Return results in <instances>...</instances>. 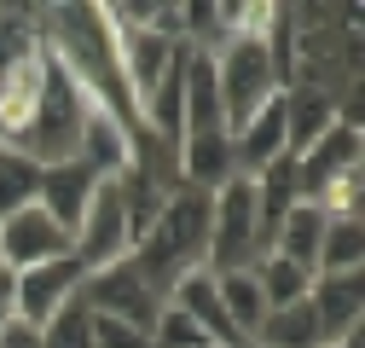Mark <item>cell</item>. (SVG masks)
<instances>
[{
	"mask_svg": "<svg viewBox=\"0 0 365 348\" xmlns=\"http://www.w3.org/2000/svg\"><path fill=\"white\" fill-rule=\"evenodd\" d=\"M116 186V198H122V221H128V244H140L151 227H157V215H163V203H168V192L163 186H151L140 168H128L122 180H110Z\"/></svg>",
	"mask_w": 365,
	"mask_h": 348,
	"instance_id": "obj_20",
	"label": "cell"
},
{
	"mask_svg": "<svg viewBox=\"0 0 365 348\" xmlns=\"http://www.w3.org/2000/svg\"><path fill=\"white\" fill-rule=\"evenodd\" d=\"M0 157H6V145H0Z\"/></svg>",
	"mask_w": 365,
	"mask_h": 348,
	"instance_id": "obj_29",
	"label": "cell"
},
{
	"mask_svg": "<svg viewBox=\"0 0 365 348\" xmlns=\"http://www.w3.org/2000/svg\"><path fill=\"white\" fill-rule=\"evenodd\" d=\"M81 302H87V314H93V319H122V325H140V331H151L157 314H163V296L140 279L133 261H110V267L87 273Z\"/></svg>",
	"mask_w": 365,
	"mask_h": 348,
	"instance_id": "obj_5",
	"label": "cell"
},
{
	"mask_svg": "<svg viewBox=\"0 0 365 348\" xmlns=\"http://www.w3.org/2000/svg\"><path fill=\"white\" fill-rule=\"evenodd\" d=\"M87 285V267L76 255H53V261H41V267H24L18 273V319L24 325H47L64 302H76Z\"/></svg>",
	"mask_w": 365,
	"mask_h": 348,
	"instance_id": "obj_8",
	"label": "cell"
},
{
	"mask_svg": "<svg viewBox=\"0 0 365 348\" xmlns=\"http://www.w3.org/2000/svg\"><path fill=\"white\" fill-rule=\"evenodd\" d=\"M250 273H255V285H261V296H267V308H290V302H307V290H313V273L296 267V261H284V255H261Z\"/></svg>",
	"mask_w": 365,
	"mask_h": 348,
	"instance_id": "obj_21",
	"label": "cell"
},
{
	"mask_svg": "<svg viewBox=\"0 0 365 348\" xmlns=\"http://www.w3.org/2000/svg\"><path fill=\"white\" fill-rule=\"evenodd\" d=\"M12 319H18V273L0 267V331H6Z\"/></svg>",
	"mask_w": 365,
	"mask_h": 348,
	"instance_id": "obj_27",
	"label": "cell"
},
{
	"mask_svg": "<svg viewBox=\"0 0 365 348\" xmlns=\"http://www.w3.org/2000/svg\"><path fill=\"white\" fill-rule=\"evenodd\" d=\"M163 302L186 314V319H192L215 348H244V342H238V331H232V319H226V308H220V285H215V273H209V267L186 273V279H180Z\"/></svg>",
	"mask_w": 365,
	"mask_h": 348,
	"instance_id": "obj_14",
	"label": "cell"
},
{
	"mask_svg": "<svg viewBox=\"0 0 365 348\" xmlns=\"http://www.w3.org/2000/svg\"><path fill=\"white\" fill-rule=\"evenodd\" d=\"M203 342H209V337L180 314V308L163 302V314H157V325H151V348H203Z\"/></svg>",
	"mask_w": 365,
	"mask_h": 348,
	"instance_id": "obj_25",
	"label": "cell"
},
{
	"mask_svg": "<svg viewBox=\"0 0 365 348\" xmlns=\"http://www.w3.org/2000/svg\"><path fill=\"white\" fill-rule=\"evenodd\" d=\"M307 302H313V314H319L325 348L359 337V314H365V285H359V273H325V279H313Z\"/></svg>",
	"mask_w": 365,
	"mask_h": 348,
	"instance_id": "obj_12",
	"label": "cell"
},
{
	"mask_svg": "<svg viewBox=\"0 0 365 348\" xmlns=\"http://www.w3.org/2000/svg\"><path fill=\"white\" fill-rule=\"evenodd\" d=\"M35 198H41V163L6 151L0 157V221L18 215V209H35Z\"/></svg>",
	"mask_w": 365,
	"mask_h": 348,
	"instance_id": "obj_23",
	"label": "cell"
},
{
	"mask_svg": "<svg viewBox=\"0 0 365 348\" xmlns=\"http://www.w3.org/2000/svg\"><path fill=\"white\" fill-rule=\"evenodd\" d=\"M215 285H220V308H226V319H232L238 342L250 348V337H255L261 319H267V296H261L255 273H250V267H244V273H215Z\"/></svg>",
	"mask_w": 365,
	"mask_h": 348,
	"instance_id": "obj_19",
	"label": "cell"
},
{
	"mask_svg": "<svg viewBox=\"0 0 365 348\" xmlns=\"http://www.w3.org/2000/svg\"><path fill=\"white\" fill-rule=\"evenodd\" d=\"M336 348H359V337H348V342H336Z\"/></svg>",
	"mask_w": 365,
	"mask_h": 348,
	"instance_id": "obj_28",
	"label": "cell"
},
{
	"mask_svg": "<svg viewBox=\"0 0 365 348\" xmlns=\"http://www.w3.org/2000/svg\"><path fill=\"white\" fill-rule=\"evenodd\" d=\"M93 192H99V174H93V168L53 163V168H41V198H35V209H47L58 232H76L81 215H87V203H93Z\"/></svg>",
	"mask_w": 365,
	"mask_h": 348,
	"instance_id": "obj_13",
	"label": "cell"
},
{
	"mask_svg": "<svg viewBox=\"0 0 365 348\" xmlns=\"http://www.w3.org/2000/svg\"><path fill=\"white\" fill-rule=\"evenodd\" d=\"M226 180H238L232 134H226V128H215V134H186V140H180V186L215 198Z\"/></svg>",
	"mask_w": 365,
	"mask_h": 348,
	"instance_id": "obj_15",
	"label": "cell"
},
{
	"mask_svg": "<svg viewBox=\"0 0 365 348\" xmlns=\"http://www.w3.org/2000/svg\"><path fill=\"white\" fill-rule=\"evenodd\" d=\"M133 267H140V279L168 296L186 273H197L203 261H209V192H192V186H174L163 215H157V227L133 244Z\"/></svg>",
	"mask_w": 365,
	"mask_h": 348,
	"instance_id": "obj_2",
	"label": "cell"
},
{
	"mask_svg": "<svg viewBox=\"0 0 365 348\" xmlns=\"http://www.w3.org/2000/svg\"><path fill=\"white\" fill-rule=\"evenodd\" d=\"M53 255H70V232L53 227L47 209H18L0 221V267L24 273V267H41Z\"/></svg>",
	"mask_w": 365,
	"mask_h": 348,
	"instance_id": "obj_9",
	"label": "cell"
},
{
	"mask_svg": "<svg viewBox=\"0 0 365 348\" xmlns=\"http://www.w3.org/2000/svg\"><path fill=\"white\" fill-rule=\"evenodd\" d=\"M215 58V81H220V116H226V134H238L250 116H261L272 99L284 93L279 76H272V58H267V41L261 29L255 35H232Z\"/></svg>",
	"mask_w": 365,
	"mask_h": 348,
	"instance_id": "obj_3",
	"label": "cell"
},
{
	"mask_svg": "<svg viewBox=\"0 0 365 348\" xmlns=\"http://www.w3.org/2000/svg\"><path fill=\"white\" fill-rule=\"evenodd\" d=\"M250 348H325L313 302H290V308H267L261 331L250 337Z\"/></svg>",
	"mask_w": 365,
	"mask_h": 348,
	"instance_id": "obj_18",
	"label": "cell"
},
{
	"mask_svg": "<svg viewBox=\"0 0 365 348\" xmlns=\"http://www.w3.org/2000/svg\"><path fill=\"white\" fill-rule=\"evenodd\" d=\"M359 255H365V227L359 221H325V244H319L313 279H325V273H359Z\"/></svg>",
	"mask_w": 365,
	"mask_h": 348,
	"instance_id": "obj_22",
	"label": "cell"
},
{
	"mask_svg": "<svg viewBox=\"0 0 365 348\" xmlns=\"http://www.w3.org/2000/svg\"><path fill=\"white\" fill-rule=\"evenodd\" d=\"M81 116H87V99L64 76V64L47 53V41L0 70V145L6 151L29 157L41 168L76 163Z\"/></svg>",
	"mask_w": 365,
	"mask_h": 348,
	"instance_id": "obj_1",
	"label": "cell"
},
{
	"mask_svg": "<svg viewBox=\"0 0 365 348\" xmlns=\"http://www.w3.org/2000/svg\"><path fill=\"white\" fill-rule=\"evenodd\" d=\"M70 255L81 261L87 273H99V267H110V261H128L133 255L128 221H122V198H116L110 180H99L93 203H87V215H81V227L70 232Z\"/></svg>",
	"mask_w": 365,
	"mask_h": 348,
	"instance_id": "obj_6",
	"label": "cell"
},
{
	"mask_svg": "<svg viewBox=\"0 0 365 348\" xmlns=\"http://www.w3.org/2000/svg\"><path fill=\"white\" fill-rule=\"evenodd\" d=\"M93 348H151V331L122 319H93Z\"/></svg>",
	"mask_w": 365,
	"mask_h": 348,
	"instance_id": "obj_26",
	"label": "cell"
},
{
	"mask_svg": "<svg viewBox=\"0 0 365 348\" xmlns=\"http://www.w3.org/2000/svg\"><path fill=\"white\" fill-rule=\"evenodd\" d=\"M41 348H93V314H87V302H64V308L41 325Z\"/></svg>",
	"mask_w": 365,
	"mask_h": 348,
	"instance_id": "obj_24",
	"label": "cell"
},
{
	"mask_svg": "<svg viewBox=\"0 0 365 348\" xmlns=\"http://www.w3.org/2000/svg\"><path fill=\"white\" fill-rule=\"evenodd\" d=\"M348 168H365V134H359V122L336 116L331 134H319V140L296 157V192L313 203V198L325 192L336 174H348Z\"/></svg>",
	"mask_w": 365,
	"mask_h": 348,
	"instance_id": "obj_7",
	"label": "cell"
},
{
	"mask_svg": "<svg viewBox=\"0 0 365 348\" xmlns=\"http://www.w3.org/2000/svg\"><path fill=\"white\" fill-rule=\"evenodd\" d=\"M76 163L93 168L99 180H122V174L133 168V134L99 105H87L81 116V134H76Z\"/></svg>",
	"mask_w": 365,
	"mask_h": 348,
	"instance_id": "obj_11",
	"label": "cell"
},
{
	"mask_svg": "<svg viewBox=\"0 0 365 348\" xmlns=\"http://www.w3.org/2000/svg\"><path fill=\"white\" fill-rule=\"evenodd\" d=\"M279 111H284V151L290 157H302L319 134H331V122L342 116V105L331 93H313V87H284Z\"/></svg>",
	"mask_w": 365,
	"mask_h": 348,
	"instance_id": "obj_16",
	"label": "cell"
},
{
	"mask_svg": "<svg viewBox=\"0 0 365 348\" xmlns=\"http://www.w3.org/2000/svg\"><path fill=\"white\" fill-rule=\"evenodd\" d=\"M203 348H215V342H203Z\"/></svg>",
	"mask_w": 365,
	"mask_h": 348,
	"instance_id": "obj_30",
	"label": "cell"
},
{
	"mask_svg": "<svg viewBox=\"0 0 365 348\" xmlns=\"http://www.w3.org/2000/svg\"><path fill=\"white\" fill-rule=\"evenodd\" d=\"M319 244H325V209L319 203H307V198H296L290 209H284V221H279V232H272V250L267 255H284V261H296V267H319Z\"/></svg>",
	"mask_w": 365,
	"mask_h": 348,
	"instance_id": "obj_17",
	"label": "cell"
},
{
	"mask_svg": "<svg viewBox=\"0 0 365 348\" xmlns=\"http://www.w3.org/2000/svg\"><path fill=\"white\" fill-rule=\"evenodd\" d=\"M267 250H261V227H255V186L244 180H226L209 198V273H244L255 267Z\"/></svg>",
	"mask_w": 365,
	"mask_h": 348,
	"instance_id": "obj_4",
	"label": "cell"
},
{
	"mask_svg": "<svg viewBox=\"0 0 365 348\" xmlns=\"http://www.w3.org/2000/svg\"><path fill=\"white\" fill-rule=\"evenodd\" d=\"M215 128H226L215 58L197 53V47H180V140L186 134H215Z\"/></svg>",
	"mask_w": 365,
	"mask_h": 348,
	"instance_id": "obj_10",
	"label": "cell"
}]
</instances>
